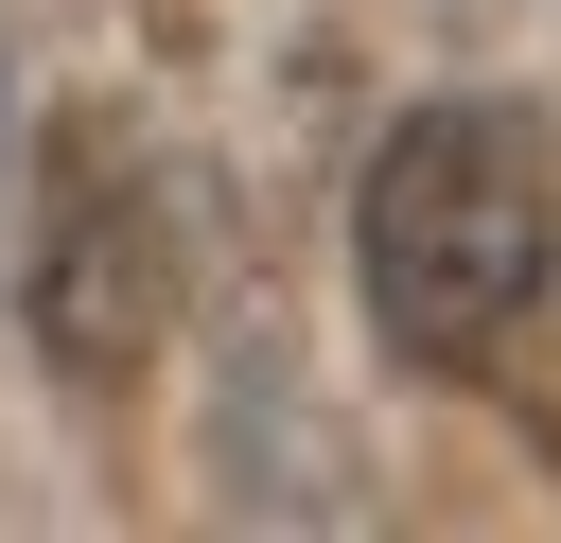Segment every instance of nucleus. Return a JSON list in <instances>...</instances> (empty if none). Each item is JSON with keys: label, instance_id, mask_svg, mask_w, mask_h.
<instances>
[{"label": "nucleus", "instance_id": "1", "mask_svg": "<svg viewBox=\"0 0 561 543\" xmlns=\"http://www.w3.org/2000/svg\"><path fill=\"white\" fill-rule=\"evenodd\" d=\"M351 280H368V333L438 385H491L526 333H543V280H561V158H543V105L508 88H438L386 123L368 193H351Z\"/></svg>", "mask_w": 561, "mask_h": 543}, {"label": "nucleus", "instance_id": "3", "mask_svg": "<svg viewBox=\"0 0 561 543\" xmlns=\"http://www.w3.org/2000/svg\"><path fill=\"white\" fill-rule=\"evenodd\" d=\"M0 158H18V88H0Z\"/></svg>", "mask_w": 561, "mask_h": 543}, {"label": "nucleus", "instance_id": "2", "mask_svg": "<svg viewBox=\"0 0 561 543\" xmlns=\"http://www.w3.org/2000/svg\"><path fill=\"white\" fill-rule=\"evenodd\" d=\"M18 315H35V350H53V385H140L158 368V333H175V193H158V158L105 123V105H70L53 140H35V263H18Z\"/></svg>", "mask_w": 561, "mask_h": 543}]
</instances>
